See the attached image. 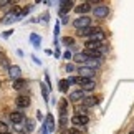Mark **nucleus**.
Returning a JSON list of instances; mask_svg holds the SVG:
<instances>
[{
    "instance_id": "nucleus-3",
    "label": "nucleus",
    "mask_w": 134,
    "mask_h": 134,
    "mask_svg": "<svg viewBox=\"0 0 134 134\" xmlns=\"http://www.w3.org/2000/svg\"><path fill=\"white\" fill-rule=\"evenodd\" d=\"M76 73H78V76H81V78L85 80H93L96 75V71L93 68H88V66H80L78 70H76Z\"/></svg>"
},
{
    "instance_id": "nucleus-40",
    "label": "nucleus",
    "mask_w": 134,
    "mask_h": 134,
    "mask_svg": "<svg viewBox=\"0 0 134 134\" xmlns=\"http://www.w3.org/2000/svg\"><path fill=\"white\" fill-rule=\"evenodd\" d=\"M20 134H30V132H27V131H20Z\"/></svg>"
},
{
    "instance_id": "nucleus-32",
    "label": "nucleus",
    "mask_w": 134,
    "mask_h": 134,
    "mask_svg": "<svg viewBox=\"0 0 134 134\" xmlns=\"http://www.w3.org/2000/svg\"><path fill=\"white\" fill-rule=\"evenodd\" d=\"M75 70H76V68H75V66L71 65V63H68V65H66V71H70V73H73Z\"/></svg>"
},
{
    "instance_id": "nucleus-33",
    "label": "nucleus",
    "mask_w": 134,
    "mask_h": 134,
    "mask_svg": "<svg viewBox=\"0 0 134 134\" xmlns=\"http://www.w3.org/2000/svg\"><path fill=\"white\" fill-rule=\"evenodd\" d=\"M58 33H60V23L56 22V25H55V38L58 37Z\"/></svg>"
},
{
    "instance_id": "nucleus-14",
    "label": "nucleus",
    "mask_w": 134,
    "mask_h": 134,
    "mask_svg": "<svg viewBox=\"0 0 134 134\" xmlns=\"http://www.w3.org/2000/svg\"><path fill=\"white\" fill-rule=\"evenodd\" d=\"M94 88H96L94 80H85V78H83V83H81V90H83V91H93Z\"/></svg>"
},
{
    "instance_id": "nucleus-36",
    "label": "nucleus",
    "mask_w": 134,
    "mask_h": 134,
    "mask_svg": "<svg viewBox=\"0 0 134 134\" xmlns=\"http://www.w3.org/2000/svg\"><path fill=\"white\" fill-rule=\"evenodd\" d=\"M40 134H50L48 131H46V127H45L43 124H42V131H40Z\"/></svg>"
},
{
    "instance_id": "nucleus-21",
    "label": "nucleus",
    "mask_w": 134,
    "mask_h": 134,
    "mask_svg": "<svg viewBox=\"0 0 134 134\" xmlns=\"http://www.w3.org/2000/svg\"><path fill=\"white\" fill-rule=\"evenodd\" d=\"M93 32H94V28H91V27H88V28L78 30V35H80V37H91V35H93Z\"/></svg>"
},
{
    "instance_id": "nucleus-1",
    "label": "nucleus",
    "mask_w": 134,
    "mask_h": 134,
    "mask_svg": "<svg viewBox=\"0 0 134 134\" xmlns=\"http://www.w3.org/2000/svg\"><path fill=\"white\" fill-rule=\"evenodd\" d=\"M91 25V18L90 17H86V15H81V17L78 18H75L73 20V27L76 30H83V28H88Z\"/></svg>"
},
{
    "instance_id": "nucleus-31",
    "label": "nucleus",
    "mask_w": 134,
    "mask_h": 134,
    "mask_svg": "<svg viewBox=\"0 0 134 134\" xmlns=\"http://www.w3.org/2000/svg\"><path fill=\"white\" fill-rule=\"evenodd\" d=\"M63 58H65V60H71V58H73V56H71V53H70L68 50H66L65 53H63Z\"/></svg>"
},
{
    "instance_id": "nucleus-19",
    "label": "nucleus",
    "mask_w": 134,
    "mask_h": 134,
    "mask_svg": "<svg viewBox=\"0 0 134 134\" xmlns=\"http://www.w3.org/2000/svg\"><path fill=\"white\" fill-rule=\"evenodd\" d=\"M99 46H101V43H96V42H93V40H88V42L85 43V50H99Z\"/></svg>"
},
{
    "instance_id": "nucleus-34",
    "label": "nucleus",
    "mask_w": 134,
    "mask_h": 134,
    "mask_svg": "<svg viewBox=\"0 0 134 134\" xmlns=\"http://www.w3.org/2000/svg\"><path fill=\"white\" fill-rule=\"evenodd\" d=\"M12 33H13V30H7V32H3V35H2V37H3V38H8Z\"/></svg>"
},
{
    "instance_id": "nucleus-30",
    "label": "nucleus",
    "mask_w": 134,
    "mask_h": 134,
    "mask_svg": "<svg viewBox=\"0 0 134 134\" xmlns=\"http://www.w3.org/2000/svg\"><path fill=\"white\" fill-rule=\"evenodd\" d=\"M30 10H32V5H25V7L22 8V15H20V17H25V15H27Z\"/></svg>"
},
{
    "instance_id": "nucleus-23",
    "label": "nucleus",
    "mask_w": 134,
    "mask_h": 134,
    "mask_svg": "<svg viewBox=\"0 0 134 134\" xmlns=\"http://www.w3.org/2000/svg\"><path fill=\"white\" fill-rule=\"evenodd\" d=\"M85 66H88V68H93L94 70L96 66H99V60H96V58H90L88 61H86V65Z\"/></svg>"
},
{
    "instance_id": "nucleus-13",
    "label": "nucleus",
    "mask_w": 134,
    "mask_h": 134,
    "mask_svg": "<svg viewBox=\"0 0 134 134\" xmlns=\"http://www.w3.org/2000/svg\"><path fill=\"white\" fill-rule=\"evenodd\" d=\"M58 111H60V118L61 116H68V99H60L58 103Z\"/></svg>"
},
{
    "instance_id": "nucleus-43",
    "label": "nucleus",
    "mask_w": 134,
    "mask_h": 134,
    "mask_svg": "<svg viewBox=\"0 0 134 134\" xmlns=\"http://www.w3.org/2000/svg\"><path fill=\"white\" fill-rule=\"evenodd\" d=\"M7 134H12V132H7Z\"/></svg>"
},
{
    "instance_id": "nucleus-28",
    "label": "nucleus",
    "mask_w": 134,
    "mask_h": 134,
    "mask_svg": "<svg viewBox=\"0 0 134 134\" xmlns=\"http://www.w3.org/2000/svg\"><path fill=\"white\" fill-rule=\"evenodd\" d=\"M7 132H8V126H7V122L0 121V134H7Z\"/></svg>"
},
{
    "instance_id": "nucleus-29",
    "label": "nucleus",
    "mask_w": 134,
    "mask_h": 134,
    "mask_svg": "<svg viewBox=\"0 0 134 134\" xmlns=\"http://www.w3.org/2000/svg\"><path fill=\"white\" fill-rule=\"evenodd\" d=\"M42 94L45 98V101H48V86L46 85H42Z\"/></svg>"
},
{
    "instance_id": "nucleus-17",
    "label": "nucleus",
    "mask_w": 134,
    "mask_h": 134,
    "mask_svg": "<svg viewBox=\"0 0 134 134\" xmlns=\"http://www.w3.org/2000/svg\"><path fill=\"white\" fill-rule=\"evenodd\" d=\"M30 42L33 43L35 48H42V46H40V45H42V37H38L37 33H32V35H30Z\"/></svg>"
},
{
    "instance_id": "nucleus-25",
    "label": "nucleus",
    "mask_w": 134,
    "mask_h": 134,
    "mask_svg": "<svg viewBox=\"0 0 134 134\" xmlns=\"http://www.w3.org/2000/svg\"><path fill=\"white\" fill-rule=\"evenodd\" d=\"M61 43H63V45H66V46H68V45L75 46V40L71 38V37H63V38H61Z\"/></svg>"
},
{
    "instance_id": "nucleus-24",
    "label": "nucleus",
    "mask_w": 134,
    "mask_h": 134,
    "mask_svg": "<svg viewBox=\"0 0 134 134\" xmlns=\"http://www.w3.org/2000/svg\"><path fill=\"white\" fill-rule=\"evenodd\" d=\"M33 121L32 119H25V131H27V132H32L33 131Z\"/></svg>"
},
{
    "instance_id": "nucleus-18",
    "label": "nucleus",
    "mask_w": 134,
    "mask_h": 134,
    "mask_svg": "<svg viewBox=\"0 0 134 134\" xmlns=\"http://www.w3.org/2000/svg\"><path fill=\"white\" fill-rule=\"evenodd\" d=\"M88 60H90V58H88L85 53H76V55L73 56V61H75V63H85V65H86V61H88Z\"/></svg>"
},
{
    "instance_id": "nucleus-42",
    "label": "nucleus",
    "mask_w": 134,
    "mask_h": 134,
    "mask_svg": "<svg viewBox=\"0 0 134 134\" xmlns=\"http://www.w3.org/2000/svg\"><path fill=\"white\" fill-rule=\"evenodd\" d=\"M0 58H2V51H0Z\"/></svg>"
},
{
    "instance_id": "nucleus-35",
    "label": "nucleus",
    "mask_w": 134,
    "mask_h": 134,
    "mask_svg": "<svg viewBox=\"0 0 134 134\" xmlns=\"http://www.w3.org/2000/svg\"><path fill=\"white\" fill-rule=\"evenodd\" d=\"M37 119L43 121V114H42V111H37Z\"/></svg>"
},
{
    "instance_id": "nucleus-12",
    "label": "nucleus",
    "mask_w": 134,
    "mask_h": 134,
    "mask_svg": "<svg viewBox=\"0 0 134 134\" xmlns=\"http://www.w3.org/2000/svg\"><path fill=\"white\" fill-rule=\"evenodd\" d=\"M104 38H106V33L103 32V30H94L93 35L90 37V40H93V42H96V43H101Z\"/></svg>"
},
{
    "instance_id": "nucleus-10",
    "label": "nucleus",
    "mask_w": 134,
    "mask_h": 134,
    "mask_svg": "<svg viewBox=\"0 0 134 134\" xmlns=\"http://www.w3.org/2000/svg\"><path fill=\"white\" fill-rule=\"evenodd\" d=\"M15 103H17V106L20 108V109H25V108L30 106V103H32V101H30V98H28L27 94H20Z\"/></svg>"
},
{
    "instance_id": "nucleus-39",
    "label": "nucleus",
    "mask_w": 134,
    "mask_h": 134,
    "mask_svg": "<svg viewBox=\"0 0 134 134\" xmlns=\"http://www.w3.org/2000/svg\"><path fill=\"white\" fill-rule=\"evenodd\" d=\"M68 20H70V18H68V17H65V18H63V20H61V23H63V25H66V23H68Z\"/></svg>"
},
{
    "instance_id": "nucleus-9",
    "label": "nucleus",
    "mask_w": 134,
    "mask_h": 134,
    "mask_svg": "<svg viewBox=\"0 0 134 134\" xmlns=\"http://www.w3.org/2000/svg\"><path fill=\"white\" fill-rule=\"evenodd\" d=\"M43 126L46 127V131L48 132H55V129H56V126H55V118H53V114H50L46 116V119H45V122H43Z\"/></svg>"
},
{
    "instance_id": "nucleus-16",
    "label": "nucleus",
    "mask_w": 134,
    "mask_h": 134,
    "mask_svg": "<svg viewBox=\"0 0 134 134\" xmlns=\"http://www.w3.org/2000/svg\"><path fill=\"white\" fill-rule=\"evenodd\" d=\"M27 85H28V81L25 80V78H18V80L13 81V90H22V88H25Z\"/></svg>"
},
{
    "instance_id": "nucleus-8",
    "label": "nucleus",
    "mask_w": 134,
    "mask_h": 134,
    "mask_svg": "<svg viewBox=\"0 0 134 134\" xmlns=\"http://www.w3.org/2000/svg\"><path fill=\"white\" fill-rule=\"evenodd\" d=\"M10 121H12L13 124H20V122L25 121V114L22 111H12L10 113Z\"/></svg>"
},
{
    "instance_id": "nucleus-11",
    "label": "nucleus",
    "mask_w": 134,
    "mask_h": 134,
    "mask_svg": "<svg viewBox=\"0 0 134 134\" xmlns=\"http://www.w3.org/2000/svg\"><path fill=\"white\" fill-rule=\"evenodd\" d=\"M8 75H10V78L15 81V80L22 78V70H20V66L12 65V66H8Z\"/></svg>"
},
{
    "instance_id": "nucleus-22",
    "label": "nucleus",
    "mask_w": 134,
    "mask_h": 134,
    "mask_svg": "<svg viewBox=\"0 0 134 134\" xmlns=\"http://www.w3.org/2000/svg\"><path fill=\"white\" fill-rule=\"evenodd\" d=\"M58 88L61 93H66L70 88V83H68V80H60V83H58Z\"/></svg>"
},
{
    "instance_id": "nucleus-4",
    "label": "nucleus",
    "mask_w": 134,
    "mask_h": 134,
    "mask_svg": "<svg viewBox=\"0 0 134 134\" xmlns=\"http://www.w3.org/2000/svg\"><path fill=\"white\" fill-rule=\"evenodd\" d=\"M71 8H75V2H71V0H68V2H61V8H60V17L61 18H65V17H68V12Z\"/></svg>"
},
{
    "instance_id": "nucleus-41",
    "label": "nucleus",
    "mask_w": 134,
    "mask_h": 134,
    "mask_svg": "<svg viewBox=\"0 0 134 134\" xmlns=\"http://www.w3.org/2000/svg\"><path fill=\"white\" fill-rule=\"evenodd\" d=\"M127 134H134V129H132V131H129V132H127Z\"/></svg>"
},
{
    "instance_id": "nucleus-20",
    "label": "nucleus",
    "mask_w": 134,
    "mask_h": 134,
    "mask_svg": "<svg viewBox=\"0 0 134 134\" xmlns=\"http://www.w3.org/2000/svg\"><path fill=\"white\" fill-rule=\"evenodd\" d=\"M15 20H17V17H15V15L10 12V13H7L5 15V17L2 18V23H5V25H8V23H12V22H15Z\"/></svg>"
},
{
    "instance_id": "nucleus-5",
    "label": "nucleus",
    "mask_w": 134,
    "mask_h": 134,
    "mask_svg": "<svg viewBox=\"0 0 134 134\" xmlns=\"http://www.w3.org/2000/svg\"><path fill=\"white\" fill-rule=\"evenodd\" d=\"M83 99H85V91L81 90V88L70 93V101H71V103H76V104H78L80 101L83 103Z\"/></svg>"
},
{
    "instance_id": "nucleus-26",
    "label": "nucleus",
    "mask_w": 134,
    "mask_h": 134,
    "mask_svg": "<svg viewBox=\"0 0 134 134\" xmlns=\"http://www.w3.org/2000/svg\"><path fill=\"white\" fill-rule=\"evenodd\" d=\"M61 134H81V132H80V129H76V127H66V129H63Z\"/></svg>"
},
{
    "instance_id": "nucleus-38",
    "label": "nucleus",
    "mask_w": 134,
    "mask_h": 134,
    "mask_svg": "<svg viewBox=\"0 0 134 134\" xmlns=\"http://www.w3.org/2000/svg\"><path fill=\"white\" fill-rule=\"evenodd\" d=\"M32 58H33V60H35V63H37V65H42V61H40V60H38V58H37V56H32Z\"/></svg>"
},
{
    "instance_id": "nucleus-37",
    "label": "nucleus",
    "mask_w": 134,
    "mask_h": 134,
    "mask_svg": "<svg viewBox=\"0 0 134 134\" xmlns=\"http://www.w3.org/2000/svg\"><path fill=\"white\" fill-rule=\"evenodd\" d=\"M8 3H12V2H8V0H2V2H0V7H2V5H8Z\"/></svg>"
},
{
    "instance_id": "nucleus-15",
    "label": "nucleus",
    "mask_w": 134,
    "mask_h": 134,
    "mask_svg": "<svg viewBox=\"0 0 134 134\" xmlns=\"http://www.w3.org/2000/svg\"><path fill=\"white\" fill-rule=\"evenodd\" d=\"M85 103V106L88 108V106H93V104H99L101 103V96H91V98H85L83 99Z\"/></svg>"
},
{
    "instance_id": "nucleus-27",
    "label": "nucleus",
    "mask_w": 134,
    "mask_h": 134,
    "mask_svg": "<svg viewBox=\"0 0 134 134\" xmlns=\"http://www.w3.org/2000/svg\"><path fill=\"white\" fill-rule=\"evenodd\" d=\"M60 126L63 127V129H66V127H68V116H61V118H60Z\"/></svg>"
},
{
    "instance_id": "nucleus-6",
    "label": "nucleus",
    "mask_w": 134,
    "mask_h": 134,
    "mask_svg": "<svg viewBox=\"0 0 134 134\" xmlns=\"http://www.w3.org/2000/svg\"><path fill=\"white\" fill-rule=\"evenodd\" d=\"M75 12L78 13L80 17H81V15H86L88 12H91V3L90 2H81V3H78L75 7Z\"/></svg>"
},
{
    "instance_id": "nucleus-7",
    "label": "nucleus",
    "mask_w": 134,
    "mask_h": 134,
    "mask_svg": "<svg viewBox=\"0 0 134 134\" xmlns=\"http://www.w3.org/2000/svg\"><path fill=\"white\" fill-rule=\"evenodd\" d=\"M70 121H71V124H75V126H85V124H88L90 118L85 116V114H75Z\"/></svg>"
},
{
    "instance_id": "nucleus-2",
    "label": "nucleus",
    "mask_w": 134,
    "mask_h": 134,
    "mask_svg": "<svg viewBox=\"0 0 134 134\" xmlns=\"http://www.w3.org/2000/svg\"><path fill=\"white\" fill-rule=\"evenodd\" d=\"M108 13H109V7H108L106 3H99L93 8V15H94L96 18H106Z\"/></svg>"
}]
</instances>
